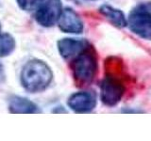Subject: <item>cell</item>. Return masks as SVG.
<instances>
[{
  "mask_svg": "<svg viewBox=\"0 0 151 141\" xmlns=\"http://www.w3.org/2000/svg\"><path fill=\"white\" fill-rule=\"evenodd\" d=\"M15 47L14 39L9 34L0 35V56H6L13 51Z\"/></svg>",
  "mask_w": 151,
  "mask_h": 141,
  "instance_id": "obj_11",
  "label": "cell"
},
{
  "mask_svg": "<svg viewBox=\"0 0 151 141\" xmlns=\"http://www.w3.org/2000/svg\"><path fill=\"white\" fill-rule=\"evenodd\" d=\"M9 108V112L13 114H32V113L39 112V109L34 103L26 98L18 96L11 99Z\"/></svg>",
  "mask_w": 151,
  "mask_h": 141,
  "instance_id": "obj_9",
  "label": "cell"
},
{
  "mask_svg": "<svg viewBox=\"0 0 151 141\" xmlns=\"http://www.w3.org/2000/svg\"><path fill=\"white\" fill-rule=\"evenodd\" d=\"M99 11L102 15L105 16L109 21H110L113 26L119 28H123L127 26V19L125 14L121 11L120 9H114L109 5H103L99 9Z\"/></svg>",
  "mask_w": 151,
  "mask_h": 141,
  "instance_id": "obj_10",
  "label": "cell"
},
{
  "mask_svg": "<svg viewBox=\"0 0 151 141\" xmlns=\"http://www.w3.org/2000/svg\"><path fill=\"white\" fill-rule=\"evenodd\" d=\"M4 69H3V66L2 64L0 63V81H2V80L4 79Z\"/></svg>",
  "mask_w": 151,
  "mask_h": 141,
  "instance_id": "obj_13",
  "label": "cell"
},
{
  "mask_svg": "<svg viewBox=\"0 0 151 141\" xmlns=\"http://www.w3.org/2000/svg\"><path fill=\"white\" fill-rule=\"evenodd\" d=\"M39 0H17V3L24 11H32L35 9Z\"/></svg>",
  "mask_w": 151,
  "mask_h": 141,
  "instance_id": "obj_12",
  "label": "cell"
},
{
  "mask_svg": "<svg viewBox=\"0 0 151 141\" xmlns=\"http://www.w3.org/2000/svg\"><path fill=\"white\" fill-rule=\"evenodd\" d=\"M127 24L134 34L151 40V11L145 5H139L132 9Z\"/></svg>",
  "mask_w": 151,
  "mask_h": 141,
  "instance_id": "obj_4",
  "label": "cell"
},
{
  "mask_svg": "<svg viewBox=\"0 0 151 141\" xmlns=\"http://www.w3.org/2000/svg\"><path fill=\"white\" fill-rule=\"evenodd\" d=\"M36 21L44 26H52L63 11L60 0H39L35 8Z\"/></svg>",
  "mask_w": 151,
  "mask_h": 141,
  "instance_id": "obj_5",
  "label": "cell"
},
{
  "mask_svg": "<svg viewBox=\"0 0 151 141\" xmlns=\"http://www.w3.org/2000/svg\"><path fill=\"white\" fill-rule=\"evenodd\" d=\"M88 45L89 42L87 41L77 39H63L58 42L60 54L65 59L78 55Z\"/></svg>",
  "mask_w": 151,
  "mask_h": 141,
  "instance_id": "obj_8",
  "label": "cell"
},
{
  "mask_svg": "<svg viewBox=\"0 0 151 141\" xmlns=\"http://www.w3.org/2000/svg\"><path fill=\"white\" fill-rule=\"evenodd\" d=\"M106 75L100 85L101 101L104 105L113 106L121 101L126 92L122 63L117 58H109L105 61Z\"/></svg>",
  "mask_w": 151,
  "mask_h": 141,
  "instance_id": "obj_1",
  "label": "cell"
},
{
  "mask_svg": "<svg viewBox=\"0 0 151 141\" xmlns=\"http://www.w3.org/2000/svg\"><path fill=\"white\" fill-rule=\"evenodd\" d=\"M59 26L66 33L78 34L83 30V24L78 13L69 8L63 9L59 18Z\"/></svg>",
  "mask_w": 151,
  "mask_h": 141,
  "instance_id": "obj_7",
  "label": "cell"
},
{
  "mask_svg": "<svg viewBox=\"0 0 151 141\" xmlns=\"http://www.w3.org/2000/svg\"><path fill=\"white\" fill-rule=\"evenodd\" d=\"M71 67L75 82L78 87L91 84L97 73V55L93 47L89 44L77 55Z\"/></svg>",
  "mask_w": 151,
  "mask_h": 141,
  "instance_id": "obj_3",
  "label": "cell"
},
{
  "mask_svg": "<svg viewBox=\"0 0 151 141\" xmlns=\"http://www.w3.org/2000/svg\"><path fill=\"white\" fill-rule=\"evenodd\" d=\"M68 105L77 113H88L96 107V97L93 92H78L70 97Z\"/></svg>",
  "mask_w": 151,
  "mask_h": 141,
  "instance_id": "obj_6",
  "label": "cell"
},
{
  "mask_svg": "<svg viewBox=\"0 0 151 141\" xmlns=\"http://www.w3.org/2000/svg\"><path fill=\"white\" fill-rule=\"evenodd\" d=\"M0 29H1V25H0Z\"/></svg>",
  "mask_w": 151,
  "mask_h": 141,
  "instance_id": "obj_14",
  "label": "cell"
},
{
  "mask_svg": "<svg viewBox=\"0 0 151 141\" xmlns=\"http://www.w3.org/2000/svg\"><path fill=\"white\" fill-rule=\"evenodd\" d=\"M51 80V70L44 61L33 59L28 61L23 68L21 82L23 87L29 92L45 90L50 85Z\"/></svg>",
  "mask_w": 151,
  "mask_h": 141,
  "instance_id": "obj_2",
  "label": "cell"
}]
</instances>
